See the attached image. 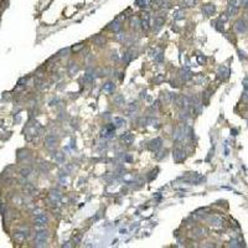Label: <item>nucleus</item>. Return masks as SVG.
<instances>
[{
	"instance_id": "27",
	"label": "nucleus",
	"mask_w": 248,
	"mask_h": 248,
	"mask_svg": "<svg viewBox=\"0 0 248 248\" xmlns=\"http://www.w3.org/2000/svg\"><path fill=\"white\" fill-rule=\"evenodd\" d=\"M133 53L132 52H127L126 55H124V57H123V60H124V62H127V64H128V62H130L132 60H133Z\"/></svg>"
},
{
	"instance_id": "9",
	"label": "nucleus",
	"mask_w": 248,
	"mask_h": 248,
	"mask_svg": "<svg viewBox=\"0 0 248 248\" xmlns=\"http://www.w3.org/2000/svg\"><path fill=\"white\" fill-rule=\"evenodd\" d=\"M161 145H163V140H161L160 138H157V139L151 140V143H150L149 148H150L153 151H158V150L161 148Z\"/></svg>"
},
{
	"instance_id": "23",
	"label": "nucleus",
	"mask_w": 248,
	"mask_h": 248,
	"mask_svg": "<svg viewBox=\"0 0 248 248\" xmlns=\"http://www.w3.org/2000/svg\"><path fill=\"white\" fill-rule=\"evenodd\" d=\"M210 222H211V225L212 226H221L222 225V220L220 219V217H211L210 219Z\"/></svg>"
},
{
	"instance_id": "19",
	"label": "nucleus",
	"mask_w": 248,
	"mask_h": 248,
	"mask_svg": "<svg viewBox=\"0 0 248 248\" xmlns=\"http://www.w3.org/2000/svg\"><path fill=\"white\" fill-rule=\"evenodd\" d=\"M77 71H78L77 64H75V62H70V65H68V73H70L71 76H75Z\"/></svg>"
},
{
	"instance_id": "22",
	"label": "nucleus",
	"mask_w": 248,
	"mask_h": 248,
	"mask_svg": "<svg viewBox=\"0 0 248 248\" xmlns=\"http://www.w3.org/2000/svg\"><path fill=\"white\" fill-rule=\"evenodd\" d=\"M228 73H230V71H228L227 67H221V68L219 70V76H220L221 78H227V77H228Z\"/></svg>"
},
{
	"instance_id": "18",
	"label": "nucleus",
	"mask_w": 248,
	"mask_h": 248,
	"mask_svg": "<svg viewBox=\"0 0 248 248\" xmlns=\"http://www.w3.org/2000/svg\"><path fill=\"white\" fill-rule=\"evenodd\" d=\"M114 88H115V84H114L113 82H107V83H104V86H103V91H104L106 93H112V92L114 91Z\"/></svg>"
},
{
	"instance_id": "5",
	"label": "nucleus",
	"mask_w": 248,
	"mask_h": 248,
	"mask_svg": "<svg viewBox=\"0 0 248 248\" xmlns=\"http://www.w3.org/2000/svg\"><path fill=\"white\" fill-rule=\"evenodd\" d=\"M29 236H30L29 230H17V231L15 232V234H14V237H15V239H16L17 242H24V241H26V239L29 238Z\"/></svg>"
},
{
	"instance_id": "30",
	"label": "nucleus",
	"mask_w": 248,
	"mask_h": 248,
	"mask_svg": "<svg viewBox=\"0 0 248 248\" xmlns=\"http://www.w3.org/2000/svg\"><path fill=\"white\" fill-rule=\"evenodd\" d=\"M30 172H31V169H30V168H26V169H22V170L20 171L21 176H24V177L29 176V175H30Z\"/></svg>"
},
{
	"instance_id": "33",
	"label": "nucleus",
	"mask_w": 248,
	"mask_h": 248,
	"mask_svg": "<svg viewBox=\"0 0 248 248\" xmlns=\"http://www.w3.org/2000/svg\"><path fill=\"white\" fill-rule=\"evenodd\" d=\"M237 243H238L237 241H232V242H231V244H230V247H238L239 244H237Z\"/></svg>"
},
{
	"instance_id": "11",
	"label": "nucleus",
	"mask_w": 248,
	"mask_h": 248,
	"mask_svg": "<svg viewBox=\"0 0 248 248\" xmlns=\"http://www.w3.org/2000/svg\"><path fill=\"white\" fill-rule=\"evenodd\" d=\"M109 30H112L113 33H118V31L122 29V24H120V20L119 19H115L114 21H112L110 24H109Z\"/></svg>"
},
{
	"instance_id": "14",
	"label": "nucleus",
	"mask_w": 248,
	"mask_h": 248,
	"mask_svg": "<svg viewBox=\"0 0 248 248\" xmlns=\"http://www.w3.org/2000/svg\"><path fill=\"white\" fill-rule=\"evenodd\" d=\"M237 11H238V6H236V5H232V4H228V8H227V17H231V16H233L234 14H237Z\"/></svg>"
},
{
	"instance_id": "26",
	"label": "nucleus",
	"mask_w": 248,
	"mask_h": 248,
	"mask_svg": "<svg viewBox=\"0 0 248 248\" xmlns=\"http://www.w3.org/2000/svg\"><path fill=\"white\" fill-rule=\"evenodd\" d=\"M181 4H184V6H194L195 5V0H181Z\"/></svg>"
},
{
	"instance_id": "25",
	"label": "nucleus",
	"mask_w": 248,
	"mask_h": 248,
	"mask_svg": "<svg viewBox=\"0 0 248 248\" xmlns=\"http://www.w3.org/2000/svg\"><path fill=\"white\" fill-rule=\"evenodd\" d=\"M93 40H95V42H96L97 45H99V46H102V45L106 42V39H104L102 35H97L96 37H93Z\"/></svg>"
},
{
	"instance_id": "7",
	"label": "nucleus",
	"mask_w": 248,
	"mask_h": 248,
	"mask_svg": "<svg viewBox=\"0 0 248 248\" xmlns=\"http://www.w3.org/2000/svg\"><path fill=\"white\" fill-rule=\"evenodd\" d=\"M185 158H186L185 151H184L181 148H176V149L174 150V159H175V161L180 163V161L185 160Z\"/></svg>"
},
{
	"instance_id": "32",
	"label": "nucleus",
	"mask_w": 248,
	"mask_h": 248,
	"mask_svg": "<svg viewBox=\"0 0 248 248\" xmlns=\"http://www.w3.org/2000/svg\"><path fill=\"white\" fill-rule=\"evenodd\" d=\"M138 108V106H137V103H132L130 106H129V112H134L135 109Z\"/></svg>"
},
{
	"instance_id": "21",
	"label": "nucleus",
	"mask_w": 248,
	"mask_h": 248,
	"mask_svg": "<svg viewBox=\"0 0 248 248\" xmlns=\"http://www.w3.org/2000/svg\"><path fill=\"white\" fill-rule=\"evenodd\" d=\"M130 25H132V27L133 29H138L139 26H140V17H137V16H133L132 17V20H130Z\"/></svg>"
},
{
	"instance_id": "20",
	"label": "nucleus",
	"mask_w": 248,
	"mask_h": 248,
	"mask_svg": "<svg viewBox=\"0 0 248 248\" xmlns=\"http://www.w3.org/2000/svg\"><path fill=\"white\" fill-rule=\"evenodd\" d=\"M124 124H126V120H124L123 118H120V117L114 118V127L115 128H122Z\"/></svg>"
},
{
	"instance_id": "12",
	"label": "nucleus",
	"mask_w": 248,
	"mask_h": 248,
	"mask_svg": "<svg viewBox=\"0 0 248 248\" xmlns=\"http://www.w3.org/2000/svg\"><path fill=\"white\" fill-rule=\"evenodd\" d=\"M48 199H50L51 202H55V203H56V202H58V201L61 200V192L53 190V191H51V192L48 194Z\"/></svg>"
},
{
	"instance_id": "6",
	"label": "nucleus",
	"mask_w": 248,
	"mask_h": 248,
	"mask_svg": "<svg viewBox=\"0 0 248 248\" xmlns=\"http://www.w3.org/2000/svg\"><path fill=\"white\" fill-rule=\"evenodd\" d=\"M56 144H57V139H56V137L55 135H52V134H48L46 138H45V146L47 148V149H53L55 146H56Z\"/></svg>"
},
{
	"instance_id": "34",
	"label": "nucleus",
	"mask_w": 248,
	"mask_h": 248,
	"mask_svg": "<svg viewBox=\"0 0 248 248\" xmlns=\"http://www.w3.org/2000/svg\"><path fill=\"white\" fill-rule=\"evenodd\" d=\"M205 61H206V58H205V57H202V56H200V57H199V62H200V64H203Z\"/></svg>"
},
{
	"instance_id": "31",
	"label": "nucleus",
	"mask_w": 248,
	"mask_h": 248,
	"mask_svg": "<svg viewBox=\"0 0 248 248\" xmlns=\"http://www.w3.org/2000/svg\"><path fill=\"white\" fill-rule=\"evenodd\" d=\"M81 48H83V44H78L77 46H73V47H72V51H73V52H78Z\"/></svg>"
},
{
	"instance_id": "1",
	"label": "nucleus",
	"mask_w": 248,
	"mask_h": 248,
	"mask_svg": "<svg viewBox=\"0 0 248 248\" xmlns=\"http://www.w3.org/2000/svg\"><path fill=\"white\" fill-rule=\"evenodd\" d=\"M47 239H48V232L45 230L39 231V232H36V236H35V246L36 247H46Z\"/></svg>"
},
{
	"instance_id": "8",
	"label": "nucleus",
	"mask_w": 248,
	"mask_h": 248,
	"mask_svg": "<svg viewBox=\"0 0 248 248\" xmlns=\"http://www.w3.org/2000/svg\"><path fill=\"white\" fill-rule=\"evenodd\" d=\"M215 11H216V6H215L213 4H205V5L202 6V13H203V15H206V16L213 15Z\"/></svg>"
},
{
	"instance_id": "24",
	"label": "nucleus",
	"mask_w": 248,
	"mask_h": 248,
	"mask_svg": "<svg viewBox=\"0 0 248 248\" xmlns=\"http://www.w3.org/2000/svg\"><path fill=\"white\" fill-rule=\"evenodd\" d=\"M191 77H192V76H191V72H190V71H188V70H182V71H181V78H182L184 81H189Z\"/></svg>"
},
{
	"instance_id": "4",
	"label": "nucleus",
	"mask_w": 248,
	"mask_h": 248,
	"mask_svg": "<svg viewBox=\"0 0 248 248\" xmlns=\"http://www.w3.org/2000/svg\"><path fill=\"white\" fill-rule=\"evenodd\" d=\"M247 21L244 19H238L236 22H234V31L238 34H244L247 31Z\"/></svg>"
},
{
	"instance_id": "3",
	"label": "nucleus",
	"mask_w": 248,
	"mask_h": 248,
	"mask_svg": "<svg viewBox=\"0 0 248 248\" xmlns=\"http://www.w3.org/2000/svg\"><path fill=\"white\" fill-rule=\"evenodd\" d=\"M34 223H35V226H37V227H45L47 223H48V219H47V216L45 215V213H39V215H36V217L34 219Z\"/></svg>"
},
{
	"instance_id": "16",
	"label": "nucleus",
	"mask_w": 248,
	"mask_h": 248,
	"mask_svg": "<svg viewBox=\"0 0 248 248\" xmlns=\"http://www.w3.org/2000/svg\"><path fill=\"white\" fill-rule=\"evenodd\" d=\"M151 3H153V0H137L135 5H138L139 8H148L151 5Z\"/></svg>"
},
{
	"instance_id": "10",
	"label": "nucleus",
	"mask_w": 248,
	"mask_h": 248,
	"mask_svg": "<svg viewBox=\"0 0 248 248\" xmlns=\"http://www.w3.org/2000/svg\"><path fill=\"white\" fill-rule=\"evenodd\" d=\"M120 139H122V141L126 144V145H132L133 141H134V137H133V134H130V133H124V134L120 137Z\"/></svg>"
},
{
	"instance_id": "13",
	"label": "nucleus",
	"mask_w": 248,
	"mask_h": 248,
	"mask_svg": "<svg viewBox=\"0 0 248 248\" xmlns=\"http://www.w3.org/2000/svg\"><path fill=\"white\" fill-rule=\"evenodd\" d=\"M95 70H92V68H88L87 71H86V73H84V81L87 82V83H91L92 81H93V78H95Z\"/></svg>"
},
{
	"instance_id": "28",
	"label": "nucleus",
	"mask_w": 248,
	"mask_h": 248,
	"mask_svg": "<svg viewBox=\"0 0 248 248\" xmlns=\"http://www.w3.org/2000/svg\"><path fill=\"white\" fill-rule=\"evenodd\" d=\"M174 17H175L176 20H181V19H184V11H182V10H177V11L174 14Z\"/></svg>"
},
{
	"instance_id": "17",
	"label": "nucleus",
	"mask_w": 248,
	"mask_h": 248,
	"mask_svg": "<svg viewBox=\"0 0 248 248\" xmlns=\"http://www.w3.org/2000/svg\"><path fill=\"white\" fill-rule=\"evenodd\" d=\"M114 126H108L103 132H102V137H106V138H109L113 135V130H114Z\"/></svg>"
},
{
	"instance_id": "2",
	"label": "nucleus",
	"mask_w": 248,
	"mask_h": 248,
	"mask_svg": "<svg viewBox=\"0 0 248 248\" xmlns=\"http://www.w3.org/2000/svg\"><path fill=\"white\" fill-rule=\"evenodd\" d=\"M150 25H151L150 14H149V13H143L141 16H140V26L143 27L144 31H148V30L150 29Z\"/></svg>"
},
{
	"instance_id": "15",
	"label": "nucleus",
	"mask_w": 248,
	"mask_h": 248,
	"mask_svg": "<svg viewBox=\"0 0 248 248\" xmlns=\"http://www.w3.org/2000/svg\"><path fill=\"white\" fill-rule=\"evenodd\" d=\"M163 24H164V17L163 16H155V20H154V27H155V30L158 31L163 26Z\"/></svg>"
},
{
	"instance_id": "29",
	"label": "nucleus",
	"mask_w": 248,
	"mask_h": 248,
	"mask_svg": "<svg viewBox=\"0 0 248 248\" xmlns=\"http://www.w3.org/2000/svg\"><path fill=\"white\" fill-rule=\"evenodd\" d=\"M55 159H56V161L57 163H64V154H62V153H57L56 154V157H55Z\"/></svg>"
}]
</instances>
